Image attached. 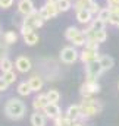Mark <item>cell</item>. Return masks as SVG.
<instances>
[{
  "instance_id": "obj_37",
  "label": "cell",
  "mask_w": 119,
  "mask_h": 126,
  "mask_svg": "<svg viewBox=\"0 0 119 126\" xmlns=\"http://www.w3.org/2000/svg\"><path fill=\"white\" fill-rule=\"evenodd\" d=\"M31 31H34L32 28H30V27H25V25H21V35L24 37V35H27L28 32H31Z\"/></svg>"
},
{
  "instance_id": "obj_34",
  "label": "cell",
  "mask_w": 119,
  "mask_h": 126,
  "mask_svg": "<svg viewBox=\"0 0 119 126\" xmlns=\"http://www.w3.org/2000/svg\"><path fill=\"white\" fill-rule=\"evenodd\" d=\"M107 24H110V25H118L119 24V15H115V13H110V18H109V22Z\"/></svg>"
},
{
  "instance_id": "obj_12",
  "label": "cell",
  "mask_w": 119,
  "mask_h": 126,
  "mask_svg": "<svg viewBox=\"0 0 119 126\" xmlns=\"http://www.w3.org/2000/svg\"><path fill=\"white\" fill-rule=\"evenodd\" d=\"M49 103H50V101H49V98H47V94H38L34 98L32 106H34V109H35L37 111H43Z\"/></svg>"
},
{
  "instance_id": "obj_20",
  "label": "cell",
  "mask_w": 119,
  "mask_h": 126,
  "mask_svg": "<svg viewBox=\"0 0 119 126\" xmlns=\"http://www.w3.org/2000/svg\"><path fill=\"white\" fill-rule=\"evenodd\" d=\"M81 31H82V30H79V28H77V27H68L66 31H65V38H66L68 41H72Z\"/></svg>"
},
{
  "instance_id": "obj_32",
  "label": "cell",
  "mask_w": 119,
  "mask_h": 126,
  "mask_svg": "<svg viewBox=\"0 0 119 126\" xmlns=\"http://www.w3.org/2000/svg\"><path fill=\"white\" fill-rule=\"evenodd\" d=\"M85 47L91 48V50H97L99 51V47H100V43L93 40V38H87V43H85Z\"/></svg>"
},
{
  "instance_id": "obj_9",
  "label": "cell",
  "mask_w": 119,
  "mask_h": 126,
  "mask_svg": "<svg viewBox=\"0 0 119 126\" xmlns=\"http://www.w3.org/2000/svg\"><path fill=\"white\" fill-rule=\"evenodd\" d=\"M34 10H35V7H34V1L32 0H19V3H18V12L21 15L27 16V15L32 13Z\"/></svg>"
},
{
  "instance_id": "obj_15",
  "label": "cell",
  "mask_w": 119,
  "mask_h": 126,
  "mask_svg": "<svg viewBox=\"0 0 119 126\" xmlns=\"http://www.w3.org/2000/svg\"><path fill=\"white\" fill-rule=\"evenodd\" d=\"M31 125L32 126H46V114L44 113H38L35 110V113L31 114Z\"/></svg>"
},
{
  "instance_id": "obj_4",
  "label": "cell",
  "mask_w": 119,
  "mask_h": 126,
  "mask_svg": "<svg viewBox=\"0 0 119 126\" xmlns=\"http://www.w3.org/2000/svg\"><path fill=\"white\" fill-rule=\"evenodd\" d=\"M43 24H44V19L40 16V13H38L37 10H34L32 13L27 15V16H24V19H22V24H21V25L30 27V28H32V30H37V28H41V27H43Z\"/></svg>"
},
{
  "instance_id": "obj_8",
  "label": "cell",
  "mask_w": 119,
  "mask_h": 126,
  "mask_svg": "<svg viewBox=\"0 0 119 126\" xmlns=\"http://www.w3.org/2000/svg\"><path fill=\"white\" fill-rule=\"evenodd\" d=\"M15 67H16L21 73H27V72L31 70L32 64H31V60L27 56H19V57L15 60Z\"/></svg>"
},
{
  "instance_id": "obj_3",
  "label": "cell",
  "mask_w": 119,
  "mask_h": 126,
  "mask_svg": "<svg viewBox=\"0 0 119 126\" xmlns=\"http://www.w3.org/2000/svg\"><path fill=\"white\" fill-rule=\"evenodd\" d=\"M79 93H81V95H82V98H85V97H91L93 94L100 93V84H99L97 79H94V78H87L85 82L81 85Z\"/></svg>"
},
{
  "instance_id": "obj_38",
  "label": "cell",
  "mask_w": 119,
  "mask_h": 126,
  "mask_svg": "<svg viewBox=\"0 0 119 126\" xmlns=\"http://www.w3.org/2000/svg\"><path fill=\"white\" fill-rule=\"evenodd\" d=\"M110 13H115V15H119V4H112V6H107Z\"/></svg>"
},
{
  "instance_id": "obj_13",
  "label": "cell",
  "mask_w": 119,
  "mask_h": 126,
  "mask_svg": "<svg viewBox=\"0 0 119 126\" xmlns=\"http://www.w3.org/2000/svg\"><path fill=\"white\" fill-rule=\"evenodd\" d=\"M66 116L71 119V120H78L81 117V106L79 104H72L66 109Z\"/></svg>"
},
{
  "instance_id": "obj_24",
  "label": "cell",
  "mask_w": 119,
  "mask_h": 126,
  "mask_svg": "<svg viewBox=\"0 0 119 126\" xmlns=\"http://www.w3.org/2000/svg\"><path fill=\"white\" fill-rule=\"evenodd\" d=\"M75 47H79V46H85V43H87V37H85V34H84V31H81L72 41H71Z\"/></svg>"
},
{
  "instance_id": "obj_1",
  "label": "cell",
  "mask_w": 119,
  "mask_h": 126,
  "mask_svg": "<svg viewBox=\"0 0 119 126\" xmlns=\"http://www.w3.org/2000/svg\"><path fill=\"white\" fill-rule=\"evenodd\" d=\"M79 106H81V117H79V120H87L90 117L99 114L101 111V109H103L101 103L97 101V100H94L93 97L82 98V101H81Z\"/></svg>"
},
{
  "instance_id": "obj_42",
  "label": "cell",
  "mask_w": 119,
  "mask_h": 126,
  "mask_svg": "<svg viewBox=\"0 0 119 126\" xmlns=\"http://www.w3.org/2000/svg\"><path fill=\"white\" fill-rule=\"evenodd\" d=\"M0 32H1V25H0Z\"/></svg>"
},
{
  "instance_id": "obj_44",
  "label": "cell",
  "mask_w": 119,
  "mask_h": 126,
  "mask_svg": "<svg viewBox=\"0 0 119 126\" xmlns=\"http://www.w3.org/2000/svg\"><path fill=\"white\" fill-rule=\"evenodd\" d=\"M116 27H118V28H119V24H118V25H116Z\"/></svg>"
},
{
  "instance_id": "obj_17",
  "label": "cell",
  "mask_w": 119,
  "mask_h": 126,
  "mask_svg": "<svg viewBox=\"0 0 119 126\" xmlns=\"http://www.w3.org/2000/svg\"><path fill=\"white\" fill-rule=\"evenodd\" d=\"M53 123H55V126H71V123H72V120L66 116V113L65 114H59L58 117H55L53 119Z\"/></svg>"
},
{
  "instance_id": "obj_19",
  "label": "cell",
  "mask_w": 119,
  "mask_h": 126,
  "mask_svg": "<svg viewBox=\"0 0 119 126\" xmlns=\"http://www.w3.org/2000/svg\"><path fill=\"white\" fill-rule=\"evenodd\" d=\"M3 41L7 44V46H10V44H15L16 41H18V34L15 31H6L3 34Z\"/></svg>"
},
{
  "instance_id": "obj_23",
  "label": "cell",
  "mask_w": 119,
  "mask_h": 126,
  "mask_svg": "<svg viewBox=\"0 0 119 126\" xmlns=\"http://www.w3.org/2000/svg\"><path fill=\"white\" fill-rule=\"evenodd\" d=\"M13 69V63L10 59H7V57H1L0 59V70L4 73V72H9V70H12Z\"/></svg>"
},
{
  "instance_id": "obj_14",
  "label": "cell",
  "mask_w": 119,
  "mask_h": 126,
  "mask_svg": "<svg viewBox=\"0 0 119 126\" xmlns=\"http://www.w3.org/2000/svg\"><path fill=\"white\" fill-rule=\"evenodd\" d=\"M28 84H30L32 93H40V91H41V88H43V85H44L43 78H41V76H38V75L31 76L30 81H28Z\"/></svg>"
},
{
  "instance_id": "obj_43",
  "label": "cell",
  "mask_w": 119,
  "mask_h": 126,
  "mask_svg": "<svg viewBox=\"0 0 119 126\" xmlns=\"http://www.w3.org/2000/svg\"><path fill=\"white\" fill-rule=\"evenodd\" d=\"M118 90H119V82H118Z\"/></svg>"
},
{
  "instance_id": "obj_22",
  "label": "cell",
  "mask_w": 119,
  "mask_h": 126,
  "mask_svg": "<svg viewBox=\"0 0 119 126\" xmlns=\"http://www.w3.org/2000/svg\"><path fill=\"white\" fill-rule=\"evenodd\" d=\"M88 27L91 28V30H94V31H100V30H104L106 22H104V21H101L100 18H97V16H96V19H93V21L90 22Z\"/></svg>"
},
{
  "instance_id": "obj_18",
  "label": "cell",
  "mask_w": 119,
  "mask_h": 126,
  "mask_svg": "<svg viewBox=\"0 0 119 126\" xmlns=\"http://www.w3.org/2000/svg\"><path fill=\"white\" fill-rule=\"evenodd\" d=\"M22 38H24V43H25L27 46H35V44L38 43V34L34 32V31L28 32V34L24 35Z\"/></svg>"
},
{
  "instance_id": "obj_33",
  "label": "cell",
  "mask_w": 119,
  "mask_h": 126,
  "mask_svg": "<svg viewBox=\"0 0 119 126\" xmlns=\"http://www.w3.org/2000/svg\"><path fill=\"white\" fill-rule=\"evenodd\" d=\"M88 9H90V12H91L93 15H96V16H97V15H99V12L101 10V7H100V4H99L97 1H93V3H91V4L88 6Z\"/></svg>"
},
{
  "instance_id": "obj_35",
  "label": "cell",
  "mask_w": 119,
  "mask_h": 126,
  "mask_svg": "<svg viewBox=\"0 0 119 126\" xmlns=\"http://www.w3.org/2000/svg\"><path fill=\"white\" fill-rule=\"evenodd\" d=\"M13 1H15V0H0V7H3V9H9V7H12Z\"/></svg>"
},
{
  "instance_id": "obj_7",
  "label": "cell",
  "mask_w": 119,
  "mask_h": 126,
  "mask_svg": "<svg viewBox=\"0 0 119 126\" xmlns=\"http://www.w3.org/2000/svg\"><path fill=\"white\" fill-rule=\"evenodd\" d=\"M79 59H81V62L84 63V64H87V63H91V62H97L100 59V54H99L97 50H91V48L85 47L79 53Z\"/></svg>"
},
{
  "instance_id": "obj_26",
  "label": "cell",
  "mask_w": 119,
  "mask_h": 126,
  "mask_svg": "<svg viewBox=\"0 0 119 126\" xmlns=\"http://www.w3.org/2000/svg\"><path fill=\"white\" fill-rule=\"evenodd\" d=\"M47 98H49L50 103H56L58 104V101L60 100V93L58 90H49L47 91Z\"/></svg>"
},
{
  "instance_id": "obj_11",
  "label": "cell",
  "mask_w": 119,
  "mask_h": 126,
  "mask_svg": "<svg viewBox=\"0 0 119 126\" xmlns=\"http://www.w3.org/2000/svg\"><path fill=\"white\" fill-rule=\"evenodd\" d=\"M43 113L46 114V117H49V119H55V117H58L59 114H62V111H60V107L56 104V103H49L47 106H46V109L43 110Z\"/></svg>"
},
{
  "instance_id": "obj_2",
  "label": "cell",
  "mask_w": 119,
  "mask_h": 126,
  "mask_svg": "<svg viewBox=\"0 0 119 126\" xmlns=\"http://www.w3.org/2000/svg\"><path fill=\"white\" fill-rule=\"evenodd\" d=\"M25 111H27V107H25V104L19 98H10L6 103V106H4V113L12 120L22 119L24 114H25Z\"/></svg>"
},
{
  "instance_id": "obj_27",
  "label": "cell",
  "mask_w": 119,
  "mask_h": 126,
  "mask_svg": "<svg viewBox=\"0 0 119 126\" xmlns=\"http://www.w3.org/2000/svg\"><path fill=\"white\" fill-rule=\"evenodd\" d=\"M46 6H47V9H49V12H50V16H52V18H56L60 13L59 7H58V3H46Z\"/></svg>"
},
{
  "instance_id": "obj_41",
  "label": "cell",
  "mask_w": 119,
  "mask_h": 126,
  "mask_svg": "<svg viewBox=\"0 0 119 126\" xmlns=\"http://www.w3.org/2000/svg\"><path fill=\"white\" fill-rule=\"evenodd\" d=\"M59 0H46V3H58Z\"/></svg>"
},
{
  "instance_id": "obj_29",
  "label": "cell",
  "mask_w": 119,
  "mask_h": 126,
  "mask_svg": "<svg viewBox=\"0 0 119 126\" xmlns=\"http://www.w3.org/2000/svg\"><path fill=\"white\" fill-rule=\"evenodd\" d=\"M58 7H59L60 12H68L72 7V3H71V0H59L58 1Z\"/></svg>"
},
{
  "instance_id": "obj_31",
  "label": "cell",
  "mask_w": 119,
  "mask_h": 126,
  "mask_svg": "<svg viewBox=\"0 0 119 126\" xmlns=\"http://www.w3.org/2000/svg\"><path fill=\"white\" fill-rule=\"evenodd\" d=\"M38 13H40V16L44 19V21H49V19H52V16H50V12H49V9H47V6L44 4V6H41L40 9H38Z\"/></svg>"
},
{
  "instance_id": "obj_6",
  "label": "cell",
  "mask_w": 119,
  "mask_h": 126,
  "mask_svg": "<svg viewBox=\"0 0 119 126\" xmlns=\"http://www.w3.org/2000/svg\"><path fill=\"white\" fill-rule=\"evenodd\" d=\"M104 70H103V67H101V64L97 62H91V63H87L85 64V73H87V78H94V79H97L101 73H103Z\"/></svg>"
},
{
  "instance_id": "obj_16",
  "label": "cell",
  "mask_w": 119,
  "mask_h": 126,
  "mask_svg": "<svg viewBox=\"0 0 119 126\" xmlns=\"http://www.w3.org/2000/svg\"><path fill=\"white\" fill-rule=\"evenodd\" d=\"M99 63L101 64L103 70H109V69H112V67H113V64H115V60H113V57H110L109 54H103V56H100V59H99Z\"/></svg>"
},
{
  "instance_id": "obj_28",
  "label": "cell",
  "mask_w": 119,
  "mask_h": 126,
  "mask_svg": "<svg viewBox=\"0 0 119 126\" xmlns=\"http://www.w3.org/2000/svg\"><path fill=\"white\" fill-rule=\"evenodd\" d=\"M97 18H100L101 21H104V22L107 24V22H109V18H110V10H109V7H101V10L99 12Z\"/></svg>"
},
{
  "instance_id": "obj_10",
  "label": "cell",
  "mask_w": 119,
  "mask_h": 126,
  "mask_svg": "<svg viewBox=\"0 0 119 126\" xmlns=\"http://www.w3.org/2000/svg\"><path fill=\"white\" fill-rule=\"evenodd\" d=\"M93 13L90 12L88 7H84V9H81V10H77V21L79 22V24H84V25H87L90 24L91 21H93Z\"/></svg>"
},
{
  "instance_id": "obj_40",
  "label": "cell",
  "mask_w": 119,
  "mask_h": 126,
  "mask_svg": "<svg viewBox=\"0 0 119 126\" xmlns=\"http://www.w3.org/2000/svg\"><path fill=\"white\" fill-rule=\"evenodd\" d=\"M107 6H112V4H119V0H106Z\"/></svg>"
},
{
  "instance_id": "obj_5",
  "label": "cell",
  "mask_w": 119,
  "mask_h": 126,
  "mask_svg": "<svg viewBox=\"0 0 119 126\" xmlns=\"http://www.w3.org/2000/svg\"><path fill=\"white\" fill-rule=\"evenodd\" d=\"M79 59V53L75 50V47H63L60 50V60L66 64H72Z\"/></svg>"
},
{
  "instance_id": "obj_36",
  "label": "cell",
  "mask_w": 119,
  "mask_h": 126,
  "mask_svg": "<svg viewBox=\"0 0 119 126\" xmlns=\"http://www.w3.org/2000/svg\"><path fill=\"white\" fill-rule=\"evenodd\" d=\"M7 87H9V84L6 82V79H4L3 76H0V93L6 91V90H7Z\"/></svg>"
},
{
  "instance_id": "obj_25",
  "label": "cell",
  "mask_w": 119,
  "mask_h": 126,
  "mask_svg": "<svg viewBox=\"0 0 119 126\" xmlns=\"http://www.w3.org/2000/svg\"><path fill=\"white\" fill-rule=\"evenodd\" d=\"M93 1H94V0H75V1H74V9H75V10H81V9H84V7H88Z\"/></svg>"
},
{
  "instance_id": "obj_30",
  "label": "cell",
  "mask_w": 119,
  "mask_h": 126,
  "mask_svg": "<svg viewBox=\"0 0 119 126\" xmlns=\"http://www.w3.org/2000/svg\"><path fill=\"white\" fill-rule=\"evenodd\" d=\"M3 78L6 79V82L10 85V84H13L16 79H18V76H16V73L13 72V70H9V72H4L3 73Z\"/></svg>"
},
{
  "instance_id": "obj_39",
  "label": "cell",
  "mask_w": 119,
  "mask_h": 126,
  "mask_svg": "<svg viewBox=\"0 0 119 126\" xmlns=\"http://www.w3.org/2000/svg\"><path fill=\"white\" fill-rule=\"evenodd\" d=\"M71 126H82V120H72V123H71Z\"/></svg>"
},
{
  "instance_id": "obj_21",
  "label": "cell",
  "mask_w": 119,
  "mask_h": 126,
  "mask_svg": "<svg viewBox=\"0 0 119 126\" xmlns=\"http://www.w3.org/2000/svg\"><path fill=\"white\" fill-rule=\"evenodd\" d=\"M16 90H18V94L22 95V97H28V95L32 93V90H31V87H30L28 82H21Z\"/></svg>"
}]
</instances>
